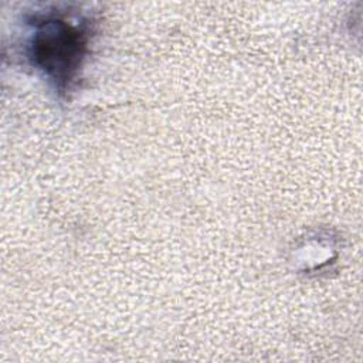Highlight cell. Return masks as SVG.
<instances>
[{
  "label": "cell",
  "mask_w": 363,
  "mask_h": 363,
  "mask_svg": "<svg viewBox=\"0 0 363 363\" xmlns=\"http://www.w3.org/2000/svg\"><path fill=\"white\" fill-rule=\"evenodd\" d=\"M28 60L58 91L67 92L79 77L89 50L91 26L79 16L45 11L30 21Z\"/></svg>",
  "instance_id": "obj_1"
}]
</instances>
